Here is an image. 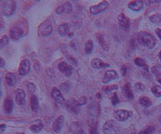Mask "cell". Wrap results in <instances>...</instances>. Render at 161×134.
Here are the masks:
<instances>
[{"label":"cell","mask_w":161,"mask_h":134,"mask_svg":"<svg viewBox=\"0 0 161 134\" xmlns=\"http://www.w3.org/2000/svg\"><path fill=\"white\" fill-rule=\"evenodd\" d=\"M137 40L138 44L142 46L146 47V48L152 49L156 46L157 40L152 34L147 32H139L137 35Z\"/></svg>","instance_id":"6da1fadb"},{"label":"cell","mask_w":161,"mask_h":134,"mask_svg":"<svg viewBox=\"0 0 161 134\" xmlns=\"http://www.w3.org/2000/svg\"><path fill=\"white\" fill-rule=\"evenodd\" d=\"M53 32V25L48 20L43 21L41 25L38 28V34L39 36L45 37L52 33Z\"/></svg>","instance_id":"7a4b0ae2"},{"label":"cell","mask_w":161,"mask_h":134,"mask_svg":"<svg viewBox=\"0 0 161 134\" xmlns=\"http://www.w3.org/2000/svg\"><path fill=\"white\" fill-rule=\"evenodd\" d=\"M16 10V2L12 0L5 1L2 6V12L6 17H10L15 12Z\"/></svg>","instance_id":"3957f363"},{"label":"cell","mask_w":161,"mask_h":134,"mask_svg":"<svg viewBox=\"0 0 161 134\" xmlns=\"http://www.w3.org/2000/svg\"><path fill=\"white\" fill-rule=\"evenodd\" d=\"M102 131L104 134H118L119 126H117L116 122L113 120H109L104 124Z\"/></svg>","instance_id":"277c9868"},{"label":"cell","mask_w":161,"mask_h":134,"mask_svg":"<svg viewBox=\"0 0 161 134\" xmlns=\"http://www.w3.org/2000/svg\"><path fill=\"white\" fill-rule=\"evenodd\" d=\"M132 115H133V113L130 111H127V110L119 109L114 112V117L119 122H125Z\"/></svg>","instance_id":"5b68a950"},{"label":"cell","mask_w":161,"mask_h":134,"mask_svg":"<svg viewBox=\"0 0 161 134\" xmlns=\"http://www.w3.org/2000/svg\"><path fill=\"white\" fill-rule=\"evenodd\" d=\"M109 7V2L107 1H102L100 3L95 6H92L90 7V12L92 15L99 14L101 13L104 12Z\"/></svg>","instance_id":"8992f818"},{"label":"cell","mask_w":161,"mask_h":134,"mask_svg":"<svg viewBox=\"0 0 161 134\" xmlns=\"http://www.w3.org/2000/svg\"><path fill=\"white\" fill-rule=\"evenodd\" d=\"M24 36V29L18 26H14L10 30V37L13 40H20Z\"/></svg>","instance_id":"52a82bcc"},{"label":"cell","mask_w":161,"mask_h":134,"mask_svg":"<svg viewBox=\"0 0 161 134\" xmlns=\"http://www.w3.org/2000/svg\"><path fill=\"white\" fill-rule=\"evenodd\" d=\"M51 97L57 103L62 105L65 103V100L63 97L61 92L57 88H53L51 91Z\"/></svg>","instance_id":"ba28073f"},{"label":"cell","mask_w":161,"mask_h":134,"mask_svg":"<svg viewBox=\"0 0 161 134\" xmlns=\"http://www.w3.org/2000/svg\"><path fill=\"white\" fill-rule=\"evenodd\" d=\"M56 13L57 14L61 15L62 14H69L72 12V6L69 2H65L64 4L59 6L56 9Z\"/></svg>","instance_id":"9c48e42d"},{"label":"cell","mask_w":161,"mask_h":134,"mask_svg":"<svg viewBox=\"0 0 161 134\" xmlns=\"http://www.w3.org/2000/svg\"><path fill=\"white\" fill-rule=\"evenodd\" d=\"M30 69H31V62H30V61H28V59L22 60L20 63V65H19V73H20V75H26L30 71Z\"/></svg>","instance_id":"30bf717a"},{"label":"cell","mask_w":161,"mask_h":134,"mask_svg":"<svg viewBox=\"0 0 161 134\" xmlns=\"http://www.w3.org/2000/svg\"><path fill=\"white\" fill-rule=\"evenodd\" d=\"M64 122H65V117L63 115H60L57 117L56 119L53 122L52 128L53 130L56 133H59L61 131V129L64 125Z\"/></svg>","instance_id":"8fae6325"},{"label":"cell","mask_w":161,"mask_h":134,"mask_svg":"<svg viewBox=\"0 0 161 134\" xmlns=\"http://www.w3.org/2000/svg\"><path fill=\"white\" fill-rule=\"evenodd\" d=\"M118 78H119V75H118L117 72L113 70V69H110V70L106 71V73H105L102 82L104 84H107V83H109L112 81H114V80L118 79Z\"/></svg>","instance_id":"7c38bea8"},{"label":"cell","mask_w":161,"mask_h":134,"mask_svg":"<svg viewBox=\"0 0 161 134\" xmlns=\"http://www.w3.org/2000/svg\"><path fill=\"white\" fill-rule=\"evenodd\" d=\"M72 65H69L66 62H61L58 64V69L61 73H64L66 77H69L72 75Z\"/></svg>","instance_id":"4fadbf2b"},{"label":"cell","mask_w":161,"mask_h":134,"mask_svg":"<svg viewBox=\"0 0 161 134\" xmlns=\"http://www.w3.org/2000/svg\"><path fill=\"white\" fill-rule=\"evenodd\" d=\"M25 91L21 89V88H18L17 90L15 91V100H16V103L17 105H20V106H22L25 103Z\"/></svg>","instance_id":"5bb4252c"},{"label":"cell","mask_w":161,"mask_h":134,"mask_svg":"<svg viewBox=\"0 0 161 134\" xmlns=\"http://www.w3.org/2000/svg\"><path fill=\"white\" fill-rule=\"evenodd\" d=\"M70 131L73 134H86L82 124L77 121L72 122L70 125Z\"/></svg>","instance_id":"9a60e30c"},{"label":"cell","mask_w":161,"mask_h":134,"mask_svg":"<svg viewBox=\"0 0 161 134\" xmlns=\"http://www.w3.org/2000/svg\"><path fill=\"white\" fill-rule=\"evenodd\" d=\"M118 22L119 26L124 29H127L130 27V20L124 14H120L118 16Z\"/></svg>","instance_id":"2e32d148"},{"label":"cell","mask_w":161,"mask_h":134,"mask_svg":"<svg viewBox=\"0 0 161 134\" xmlns=\"http://www.w3.org/2000/svg\"><path fill=\"white\" fill-rule=\"evenodd\" d=\"M13 109V101L10 96L6 97L3 102V111L6 114H10Z\"/></svg>","instance_id":"e0dca14e"},{"label":"cell","mask_w":161,"mask_h":134,"mask_svg":"<svg viewBox=\"0 0 161 134\" xmlns=\"http://www.w3.org/2000/svg\"><path fill=\"white\" fill-rule=\"evenodd\" d=\"M128 8L130 9L131 11H135V12H139L144 8V3L142 1H132L130 2L127 5Z\"/></svg>","instance_id":"ac0fdd59"},{"label":"cell","mask_w":161,"mask_h":134,"mask_svg":"<svg viewBox=\"0 0 161 134\" xmlns=\"http://www.w3.org/2000/svg\"><path fill=\"white\" fill-rule=\"evenodd\" d=\"M91 66L94 69H103L107 66H109V64L105 63L101 60V59H98V58H94L91 60Z\"/></svg>","instance_id":"d6986e66"},{"label":"cell","mask_w":161,"mask_h":134,"mask_svg":"<svg viewBox=\"0 0 161 134\" xmlns=\"http://www.w3.org/2000/svg\"><path fill=\"white\" fill-rule=\"evenodd\" d=\"M42 128H43V124H42V121L40 119L34 121V122L31 123V126H30V129H31V131L35 132V133L40 132V131L42 129Z\"/></svg>","instance_id":"ffe728a7"},{"label":"cell","mask_w":161,"mask_h":134,"mask_svg":"<svg viewBox=\"0 0 161 134\" xmlns=\"http://www.w3.org/2000/svg\"><path fill=\"white\" fill-rule=\"evenodd\" d=\"M70 29H71V25L69 23H63L58 26L57 32L61 36H65L69 33Z\"/></svg>","instance_id":"44dd1931"},{"label":"cell","mask_w":161,"mask_h":134,"mask_svg":"<svg viewBox=\"0 0 161 134\" xmlns=\"http://www.w3.org/2000/svg\"><path fill=\"white\" fill-rule=\"evenodd\" d=\"M97 38H98V40L99 44H101V46L102 47V48L105 50H109L110 43H109V40L107 39V37H105L103 35H99V36H97Z\"/></svg>","instance_id":"7402d4cb"},{"label":"cell","mask_w":161,"mask_h":134,"mask_svg":"<svg viewBox=\"0 0 161 134\" xmlns=\"http://www.w3.org/2000/svg\"><path fill=\"white\" fill-rule=\"evenodd\" d=\"M5 79H6V84H8L9 86H13L17 83V77H16L14 73H6Z\"/></svg>","instance_id":"603a6c76"},{"label":"cell","mask_w":161,"mask_h":134,"mask_svg":"<svg viewBox=\"0 0 161 134\" xmlns=\"http://www.w3.org/2000/svg\"><path fill=\"white\" fill-rule=\"evenodd\" d=\"M30 105H31V108L32 111L34 112H38L39 111V108H40V103H39V99H38L37 96L33 95L31 96L30 98Z\"/></svg>","instance_id":"cb8c5ba5"},{"label":"cell","mask_w":161,"mask_h":134,"mask_svg":"<svg viewBox=\"0 0 161 134\" xmlns=\"http://www.w3.org/2000/svg\"><path fill=\"white\" fill-rule=\"evenodd\" d=\"M67 107H68V108L72 111V112L77 114L78 111H79V107H80V105H79V103H78L77 100L71 99L69 102H68Z\"/></svg>","instance_id":"d4e9b609"},{"label":"cell","mask_w":161,"mask_h":134,"mask_svg":"<svg viewBox=\"0 0 161 134\" xmlns=\"http://www.w3.org/2000/svg\"><path fill=\"white\" fill-rule=\"evenodd\" d=\"M124 94H125L126 97L129 99H134V94L132 92L131 88H130V85L129 83H127V84L124 85Z\"/></svg>","instance_id":"484cf974"},{"label":"cell","mask_w":161,"mask_h":134,"mask_svg":"<svg viewBox=\"0 0 161 134\" xmlns=\"http://www.w3.org/2000/svg\"><path fill=\"white\" fill-rule=\"evenodd\" d=\"M134 63H135V65H138V66L144 68L147 72L149 71V67H148V65H147V64L145 63V61L144 59H141V58H136V59H134Z\"/></svg>","instance_id":"4316f807"},{"label":"cell","mask_w":161,"mask_h":134,"mask_svg":"<svg viewBox=\"0 0 161 134\" xmlns=\"http://www.w3.org/2000/svg\"><path fill=\"white\" fill-rule=\"evenodd\" d=\"M139 103L144 107H149L152 104V102L148 97L142 96L141 97L140 99H139Z\"/></svg>","instance_id":"83f0119b"},{"label":"cell","mask_w":161,"mask_h":134,"mask_svg":"<svg viewBox=\"0 0 161 134\" xmlns=\"http://www.w3.org/2000/svg\"><path fill=\"white\" fill-rule=\"evenodd\" d=\"M93 49H94V44L91 40H89L86 41V44H85V52L89 55L90 53L92 52Z\"/></svg>","instance_id":"f1b7e54d"},{"label":"cell","mask_w":161,"mask_h":134,"mask_svg":"<svg viewBox=\"0 0 161 134\" xmlns=\"http://www.w3.org/2000/svg\"><path fill=\"white\" fill-rule=\"evenodd\" d=\"M9 43H10V38H9L8 36H2L1 39H0V49H2L3 47L8 45Z\"/></svg>","instance_id":"f546056e"},{"label":"cell","mask_w":161,"mask_h":134,"mask_svg":"<svg viewBox=\"0 0 161 134\" xmlns=\"http://www.w3.org/2000/svg\"><path fill=\"white\" fill-rule=\"evenodd\" d=\"M89 126H90V134H98V129H97V123L94 120L90 121Z\"/></svg>","instance_id":"4dcf8cb0"},{"label":"cell","mask_w":161,"mask_h":134,"mask_svg":"<svg viewBox=\"0 0 161 134\" xmlns=\"http://www.w3.org/2000/svg\"><path fill=\"white\" fill-rule=\"evenodd\" d=\"M149 21L152 22V23H160L161 22V14H155L152 15L149 17Z\"/></svg>","instance_id":"1f68e13d"},{"label":"cell","mask_w":161,"mask_h":134,"mask_svg":"<svg viewBox=\"0 0 161 134\" xmlns=\"http://www.w3.org/2000/svg\"><path fill=\"white\" fill-rule=\"evenodd\" d=\"M70 88H71V84H70V82L69 81L64 82V83L61 84V85H60L61 90L63 92H65V93L70 90Z\"/></svg>","instance_id":"d6a6232c"},{"label":"cell","mask_w":161,"mask_h":134,"mask_svg":"<svg viewBox=\"0 0 161 134\" xmlns=\"http://www.w3.org/2000/svg\"><path fill=\"white\" fill-rule=\"evenodd\" d=\"M151 91L153 93V95L157 97H161V87L160 86L156 85L153 86V88H151Z\"/></svg>","instance_id":"836d02e7"},{"label":"cell","mask_w":161,"mask_h":134,"mask_svg":"<svg viewBox=\"0 0 161 134\" xmlns=\"http://www.w3.org/2000/svg\"><path fill=\"white\" fill-rule=\"evenodd\" d=\"M155 127L153 126H148L146 129H145L142 130L138 134H153V132H155Z\"/></svg>","instance_id":"e575fe53"},{"label":"cell","mask_w":161,"mask_h":134,"mask_svg":"<svg viewBox=\"0 0 161 134\" xmlns=\"http://www.w3.org/2000/svg\"><path fill=\"white\" fill-rule=\"evenodd\" d=\"M152 72L157 77H161V65H155L152 68Z\"/></svg>","instance_id":"d590c367"},{"label":"cell","mask_w":161,"mask_h":134,"mask_svg":"<svg viewBox=\"0 0 161 134\" xmlns=\"http://www.w3.org/2000/svg\"><path fill=\"white\" fill-rule=\"evenodd\" d=\"M118 88V86L116 85V84H113V85H109V86H105V87H104V88H102V90L104 91V92H112V91L113 90H116Z\"/></svg>","instance_id":"8d00e7d4"},{"label":"cell","mask_w":161,"mask_h":134,"mask_svg":"<svg viewBox=\"0 0 161 134\" xmlns=\"http://www.w3.org/2000/svg\"><path fill=\"white\" fill-rule=\"evenodd\" d=\"M134 88L135 90L138 91V92H143L145 89V84L141 83V82H138L136 84H134Z\"/></svg>","instance_id":"74e56055"},{"label":"cell","mask_w":161,"mask_h":134,"mask_svg":"<svg viewBox=\"0 0 161 134\" xmlns=\"http://www.w3.org/2000/svg\"><path fill=\"white\" fill-rule=\"evenodd\" d=\"M119 102V97H118V96H117V93L115 92V93L113 94V97H112V104L116 106V105Z\"/></svg>","instance_id":"f35d334b"},{"label":"cell","mask_w":161,"mask_h":134,"mask_svg":"<svg viewBox=\"0 0 161 134\" xmlns=\"http://www.w3.org/2000/svg\"><path fill=\"white\" fill-rule=\"evenodd\" d=\"M27 88L30 93H34V92H36V86H35V84L33 83H28L27 85Z\"/></svg>","instance_id":"ab89813d"},{"label":"cell","mask_w":161,"mask_h":134,"mask_svg":"<svg viewBox=\"0 0 161 134\" xmlns=\"http://www.w3.org/2000/svg\"><path fill=\"white\" fill-rule=\"evenodd\" d=\"M86 99L85 96H83L80 99V100H78V103L80 106H82V105L86 104Z\"/></svg>","instance_id":"60d3db41"},{"label":"cell","mask_w":161,"mask_h":134,"mask_svg":"<svg viewBox=\"0 0 161 134\" xmlns=\"http://www.w3.org/2000/svg\"><path fill=\"white\" fill-rule=\"evenodd\" d=\"M67 59H68V60H69V61L71 63H72L73 65H77V62H76V60H75V59H74V58H72V56H67Z\"/></svg>","instance_id":"b9f144b4"},{"label":"cell","mask_w":161,"mask_h":134,"mask_svg":"<svg viewBox=\"0 0 161 134\" xmlns=\"http://www.w3.org/2000/svg\"><path fill=\"white\" fill-rule=\"evenodd\" d=\"M156 33L158 36V37L160 38V40H161V29H156Z\"/></svg>","instance_id":"7bdbcfd3"},{"label":"cell","mask_w":161,"mask_h":134,"mask_svg":"<svg viewBox=\"0 0 161 134\" xmlns=\"http://www.w3.org/2000/svg\"><path fill=\"white\" fill-rule=\"evenodd\" d=\"M5 64H6V62H5L4 59H2V58L0 57V67H3L5 65Z\"/></svg>","instance_id":"ee69618b"},{"label":"cell","mask_w":161,"mask_h":134,"mask_svg":"<svg viewBox=\"0 0 161 134\" xmlns=\"http://www.w3.org/2000/svg\"><path fill=\"white\" fill-rule=\"evenodd\" d=\"M126 69H126V66H124H124L122 67L121 70H122V75L123 76H124L126 74Z\"/></svg>","instance_id":"f6af8a7d"},{"label":"cell","mask_w":161,"mask_h":134,"mask_svg":"<svg viewBox=\"0 0 161 134\" xmlns=\"http://www.w3.org/2000/svg\"><path fill=\"white\" fill-rule=\"evenodd\" d=\"M159 59H160V60L161 61V50H160V54H159Z\"/></svg>","instance_id":"bcb514c9"},{"label":"cell","mask_w":161,"mask_h":134,"mask_svg":"<svg viewBox=\"0 0 161 134\" xmlns=\"http://www.w3.org/2000/svg\"><path fill=\"white\" fill-rule=\"evenodd\" d=\"M2 96V91H1V89H0V97Z\"/></svg>","instance_id":"7dc6e473"},{"label":"cell","mask_w":161,"mask_h":134,"mask_svg":"<svg viewBox=\"0 0 161 134\" xmlns=\"http://www.w3.org/2000/svg\"><path fill=\"white\" fill-rule=\"evenodd\" d=\"M158 82H159L160 84H161V79H159V80H158Z\"/></svg>","instance_id":"c3c4849f"},{"label":"cell","mask_w":161,"mask_h":134,"mask_svg":"<svg viewBox=\"0 0 161 134\" xmlns=\"http://www.w3.org/2000/svg\"><path fill=\"white\" fill-rule=\"evenodd\" d=\"M0 84H1V78H0Z\"/></svg>","instance_id":"681fc988"},{"label":"cell","mask_w":161,"mask_h":134,"mask_svg":"<svg viewBox=\"0 0 161 134\" xmlns=\"http://www.w3.org/2000/svg\"><path fill=\"white\" fill-rule=\"evenodd\" d=\"M19 134H25V133H19Z\"/></svg>","instance_id":"f907efd6"}]
</instances>
